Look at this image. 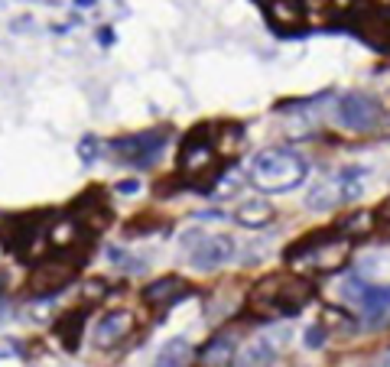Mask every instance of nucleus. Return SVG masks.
I'll list each match as a JSON object with an SVG mask.
<instances>
[{"instance_id":"nucleus-1","label":"nucleus","mask_w":390,"mask_h":367,"mask_svg":"<svg viewBox=\"0 0 390 367\" xmlns=\"http://www.w3.org/2000/svg\"><path fill=\"white\" fill-rule=\"evenodd\" d=\"M348 260H351V238L341 231L309 238L289 250V266L299 273H339Z\"/></svg>"},{"instance_id":"nucleus-2","label":"nucleus","mask_w":390,"mask_h":367,"mask_svg":"<svg viewBox=\"0 0 390 367\" xmlns=\"http://www.w3.org/2000/svg\"><path fill=\"white\" fill-rule=\"evenodd\" d=\"M306 172H309V162L299 153L267 150L251 166V182L260 192H289V188H296L306 179Z\"/></svg>"},{"instance_id":"nucleus-3","label":"nucleus","mask_w":390,"mask_h":367,"mask_svg":"<svg viewBox=\"0 0 390 367\" xmlns=\"http://www.w3.org/2000/svg\"><path fill=\"white\" fill-rule=\"evenodd\" d=\"M313 299V283L293 280V276H267L251 290V306H267L263 312L270 318L293 316Z\"/></svg>"},{"instance_id":"nucleus-4","label":"nucleus","mask_w":390,"mask_h":367,"mask_svg":"<svg viewBox=\"0 0 390 367\" xmlns=\"http://www.w3.org/2000/svg\"><path fill=\"white\" fill-rule=\"evenodd\" d=\"M361 176H365V169L355 166V169H345L341 176H335V179L319 182V186L306 195V205L313 208V212H329V208L345 205V202L358 198V192H361Z\"/></svg>"},{"instance_id":"nucleus-5","label":"nucleus","mask_w":390,"mask_h":367,"mask_svg":"<svg viewBox=\"0 0 390 367\" xmlns=\"http://www.w3.org/2000/svg\"><path fill=\"white\" fill-rule=\"evenodd\" d=\"M345 299L365 316L367 325H381L390 316V286L365 283L361 276H351L345 283Z\"/></svg>"},{"instance_id":"nucleus-6","label":"nucleus","mask_w":390,"mask_h":367,"mask_svg":"<svg viewBox=\"0 0 390 367\" xmlns=\"http://www.w3.org/2000/svg\"><path fill=\"white\" fill-rule=\"evenodd\" d=\"M172 130H146V134H137V137H124V140H114V156L137 169H146L153 162L160 160V153L166 150V140H170Z\"/></svg>"},{"instance_id":"nucleus-7","label":"nucleus","mask_w":390,"mask_h":367,"mask_svg":"<svg viewBox=\"0 0 390 367\" xmlns=\"http://www.w3.org/2000/svg\"><path fill=\"white\" fill-rule=\"evenodd\" d=\"M186 244L192 250H189V264L195 266V270H215V266L228 264L231 254H234V240L225 238V234H189Z\"/></svg>"},{"instance_id":"nucleus-8","label":"nucleus","mask_w":390,"mask_h":367,"mask_svg":"<svg viewBox=\"0 0 390 367\" xmlns=\"http://www.w3.org/2000/svg\"><path fill=\"white\" fill-rule=\"evenodd\" d=\"M215 160H218V153L208 140V130H199L186 140L182 153H179V172L182 176H205V172L215 169Z\"/></svg>"},{"instance_id":"nucleus-9","label":"nucleus","mask_w":390,"mask_h":367,"mask_svg":"<svg viewBox=\"0 0 390 367\" xmlns=\"http://www.w3.org/2000/svg\"><path fill=\"white\" fill-rule=\"evenodd\" d=\"M134 332H137L134 312H127V309H118V312H108L101 322L94 325V335H92V338H94V348L114 351V348H120V345L127 342Z\"/></svg>"},{"instance_id":"nucleus-10","label":"nucleus","mask_w":390,"mask_h":367,"mask_svg":"<svg viewBox=\"0 0 390 367\" xmlns=\"http://www.w3.org/2000/svg\"><path fill=\"white\" fill-rule=\"evenodd\" d=\"M339 117L345 127L351 130H371L377 120H381V104H377V98H371V94H345L339 101Z\"/></svg>"},{"instance_id":"nucleus-11","label":"nucleus","mask_w":390,"mask_h":367,"mask_svg":"<svg viewBox=\"0 0 390 367\" xmlns=\"http://www.w3.org/2000/svg\"><path fill=\"white\" fill-rule=\"evenodd\" d=\"M189 283L182 276H163V280H153L144 286V302L153 309H166V306H176L182 299L189 296Z\"/></svg>"},{"instance_id":"nucleus-12","label":"nucleus","mask_w":390,"mask_h":367,"mask_svg":"<svg viewBox=\"0 0 390 367\" xmlns=\"http://www.w3.org/2000/svg\"><path fill=\"white\" fill-rule=\"evenodd\" d=\"M72 283V266L59 264V260H46V264L36 266L33 273V292H39V296H56V292H62Z\"/></svg>"},{"instance_id":"nucleus-13","label":"nucleus","mask_w":390,"mask_h":367,"mask_svg":"<svg viewBox=\"0 0 390 367\" xmlns=\"http://www.w3.org/2000/svg\"><path fill=\"white\" fill-rule=\"evenodd\" d=\"M82 234V221H78L75 214H68V218H59V221H52L46 228V240H49V250H62V247H72Z\"/></svg>"},{"instance_id":"nucleus-14","label":"nucleus","mask_w":390,"mask_h":367,"mask_svg":"<svg viewBox=\"0 0 390 367\" xmlns=\"http://www.w3.org/2000/svg\"><path fill=\"white\" fill-rule=\"evenodd\" d=\"M85 316H88V309H72V312H65V318H59V322H56V335H59V342L65 345L68 351H75L78 342H82V332H85Z\"/></svg>"},{"instance_id":"nucleus-15","label":"nucleus","mask_w":390,"mask_h":367,"mask_svg":"<svg viewBox=\"0 0 390 367\" xmlns=\"http://www.w3.org/2000/svg\"><path fill=\"white\" fill-rule=\"evenodd\" d=\"M195 361H199V364H208V367L231 364V361H234V342H231L228 335H215L212 342L199 351V358H195Z\"/></svg>"},{"instance_id":"nucleus-16","label":"nucleus","mask_w":390,"mask_h":367,"mask_svg":"<svg viewBox=\"0 0 390 367\" xmlns=\"http://www.w3.org/2000/svg\"><path fill=\"white\" fill-rule=\"evenodd\" d=\"M244 228H263V224L273 221V208L263 202V198H247L244 205L238 208V214H234Z\"/></svg>"},{"instance_id":"nucleus-17","label":"nucleus","mask_w":390,"mask_h":367,"mask_svg":"<svg viewBox=\"0 0 390 367\" xmlns=\"http://www.w3.org/2000/svg\"><path fill=\"white\" fill-rule=\"evenodd\" d=\"M195 361V351L189 342H182V338H172L170 345H163L160 354H156V364H172V367H182V364H192Z\"/></svg>"},{"instance_id":"nucleus-18","label":"nucleus","mask_w":390,"mask_h":367,"mask_svg":"<svg viewBox=\"0 0 390 367\" xmlns=\"http://www.w3.org/2000/svg\"><path fill=\"white\" fill-rule=\"evenodd\" d=\"M270 17L280 26L303 23V0H270Z\"/></svg>"},{"instance_id":"nucleus-19","label":"nucleus","mask_w":390,"mask_h":367,"mask_svg":"<svg viewBox=\"0 0 390 367\" xmlns=\"http://www.w3.org/2000/svg\"><path fill=\"white\" fill-rule=\"evenodd\" d=\"M374 224H377V214L374 212H355L345 224H341V234H348L351 240H358V238H365V234H371Z\"/></svg>"},{"instance_id":"nucleus-20","label":"nucleus","mask_w":390,"mask_h":367,"mask_svg":"<svg viewBox=\"0 0 390 367\" xmlns=\"http://www.w3.org/2000/svg\"><path fill=\"white\" fill-rule=\"evenodd\" d=\"M241 361H244V364H273V361H277V348H273L270 342H254L244 348Z\"/></svg>"},{"instance_id":"nucleus-21","label":"nucleus","mask_w":390,"mask_h":367,"mask_svg":"<svg viewBox=\"0 0 390 367\" xmlns=\"http://www.w3.org/2000/svg\"><path fill=\"white\" fill-rule=\"evenodd\" d=\"M322 322H325V332H351L355 328V318L348 316L345 309H325L322 312Z\"/></svg>"},{"instance_id":"nucleus-22","label":"nucleus","mask_w":390,"mask_h":367,"mask_svg":"<svg viewBox=\"0 0 390 367\" xmlns=\"http://www.w3.org/2000/svg\"><path fill=\"white\" fill-rule=\"evenodd\" d=\"M108 260H111V264H118V266H124L127 273H144V270H146L144 260H130L127 250H118V247L108 250Z\"/></svg>"},{"instance_id":"nucleus-23","label":"nucleus","mask_w":390,"mask_h":367,"mask_svg":"<svg viewBox=\"0 0 390 367\" xmlns=\"http://www.w3.org/2000/svg\"><path fill=\"white\" fill-rule=\"evenodd\" d=\"M104 296H108V283L104 280H88L85 283V299H92V306L94 302H101Z\"/></svg>"},{"instance_id":"nucleus-24","label":"nucleus","mask_w":390,"mask_h":367,"mask_svg":"<svg viewBox=\"0 0 390 367\" xmlns=\"http://www.w3.org/2000/svg\"><path fill=\"white\" fill-rule=\"evenodd\" d=\"M325 328L322 325H313V328H309V332H306V345H309V348H322L325 345Z\"/></svg>"},{"instance_id":"nucleus-25","label":"nucleus","mask_w":390,"mask_h":367,"mask_svg":"<svg viewBox=\"0 0 390 367\" xmlns=\"http://www.w3.org/2000/svg\"><path fill=\"white\" fill-rule=\"evenodd\" d=\"M137 188H140V182H137V179H127V182H120V186H118V192L130 195V192H137Z\"/></svg>"},{"instance_id":"nucleus-26","label":"nucleus","mask_w":390,"mask_h":367,"mask_svg":"<svg viewBox=\"0 0 390 367\" xmlns=\"http://www.w3.org/2000/svg\"><path fill=\"white\" fill-rule=\"evenodd\" d=\"M377 221H390V198L381 205V212H377Z\"/></svg>"},{"instance_id":"nucleus-27","label":"nucleus","mask_w":390,"mask_h":367,"mask_svg":"<svg viewBox=\"0 0 390 367\" xmlns=\"http://www.w3.org/2000/svg\"><path fill=\"white\" fill-rule=\"evenodd\" d=\"M329 4H332V7H335V10H348V7H351V4H355V0H329Z\"/></svg>"},{"instance_id":"nucleus-28","label":"nucleus","mask_w":390,"mask_h":367,"mask_svg":"<svg viewBox=\"0 0 390 367\" xmlns=\"http://www.w3.org/2000/svg\"><path fill=\"white\" fill-rule=\"evenodd\" d=\"M98 39H101L104 46H108V43H111V30H101V33H98Z\"/></svg>"},{"instance_id":"nucleus-29","label":"nucleus","mask_w":390,"mask_h":367,"mask_svg":"<svg viewBox=\"0 0 390 367\" xmlns=\"http://www.w3.org/2000/svg\"><path fill=\"white\" fill-rule=\"evenodd\" d=\"M88 4H94V0H78V7H88Z\"/></svg>"},{"instance_id":"nucleus-30","label":"nucleus","mask_w":390,"mask_h":367,"mask_svg":"<svg viewBox=\"0 0 390 367\" xmlns=\"http://www.w3.org/2000/svg\"><path fill=\"white\" fill-rule=\"evenodd\" d=\"M381 364H390V351H387V354H384V358H381Z\"/></svg>"},{"instance_id":"nucleus-31","label":"nucleus","mask_w":390,"mask_h":367,"mask_svg":"<svg viewBox=\"0 0 390 367\" xmlns=\"http://www.w3.org/2000/svg\"><path fill=\"white\" fill-rule=\"evenodd\" d=\"M4 286H7V280H4V273H0V290H4Z\"/></svg>"}]
</instances>
